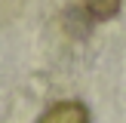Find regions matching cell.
Here are the masks:
<instances>
[{
	"mask_svg": "<svg viewBox=\"0 0 126 123\" xmlns=\"http://www.w3.org/2000/svg\"><path fill=\"white\" fill-rule=\"evenodd\" d=\"M83 6L95 22H108L120 12V0H83Z\"/></svg>",
	"mask_w": 126,
	"mask_h": 123,
	"instance_id": "7a4b0ae2",
	"label": "cell"
},
{
	"mask_svg": "<svg viewBox=\"0 0 126 123\" xmlns=\"http://www.w3.org/2000/svg\"><path fill=\"white\" fill-rule=\"evenodd\" d=\"M40 123H89V111L80 102H59L43 111Z\"/></svg>",
	"mask_w": 126,
	"mask_h": 123,
	"instance_id": "6da1fadb",
	"label": "cell"
}]
</instances>
